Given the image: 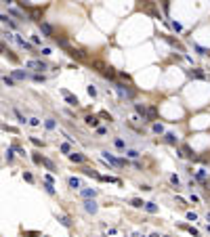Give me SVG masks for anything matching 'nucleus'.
Segmentation results:
<instances>
[{"instance_id":"f257e3e1","label":"nucleus","mask_w":210,"mask_h":237,"mask_svg":"<svg viewBox=\"0 0 210 237\" xmlns=\"http://www.w3.org/2000/svg\"><path fill=\"white\" fill-rule=\"evenodd\" d=\"M101 157H103V162H107V164H111V166H116V168H124V166H126V162H124V160H120V157L111 155L109 151H101Z\"/></svg>"},{"instance_id":"f03ea898","label":"nucleus","mask_w":210,"mask_h":237,"mask_svg":"<svg viewBox=\"0 0 210 237\" xmlns=\"http://www.w3.org/2000/svg\"><path fill=\"white\" fill-rule=\"evenodd\" d=\"M113 88H116V90L120 92V96H122V99H135V90L130 88V86H126V84L116 82V84H113Z\"/></svg>"},{"instance_id":"7ed1b4c3","label":"nucleus","mask_w":210,"mask_h":237,"mask_svg":"<svg viewBox=\"0 0 210 237\" xmlns=\"http://www.w3.org/2000/svg\"><path fill=\"white\" fill-rule=\"evenodd\" d=\"M25 67L34 69V72H44V69H48V65L44 63V61H38V59H30L28 63H25Z\"/></svg>"},{"instance_id":"20e7f679","label":"nucleus","mask_w":210,"mask_h":237,"mask_svg":"<svg viewBox=\"0 0 210 237\" xmlns=\"http://www.w3.org/2000/svg\"><path fill=\"white\" fill-rule=\"evenodd\" d=\"M61 94H63V99H65V103L67 105H72V107H78V105H80V101H78V96L76 94H72V92H69V90H61Z\"/></svg>"},{"instance_id":"39448f33","label":"nucleus","mask_w":210,"mask_h":237,"mask_svg":"<svg viewBox=\"0 0 210 237\" xmlns=\"http://www.w3.org/2000/svg\"><path fill=\"white\" fill-rule=\"evenodd\" d=\"M135 111H137L139 120L147 122V107H145V105H141V103H135Z\"/></svg>"},{"instance_id":"423d86ee","label":"nucleus","mask_w":210,"mask_h":237,"mask_svg":"<svg viewBox=\"0 0 210 237\" xmlns=\"http://www.w3.org/2000/svg\"><path fill=\"white\" fill-rule=\"evenodd\" d=\"M84 210L88 214H95L99 210V206H97V201H95V199H84Z\"/></svg>"},{"instance_id":"0eeeda50","label":"nucleus","mask_w":210,"mask_h":237,"mask_svg":"<svg viewBox=\"0 0 210 237\" xmlns=\"http://www.w3.org/2000/svg\"><path fill=\"white\" fill-rule=\"evenodd\" d=\"M40 32H42V36L50 38V36H52V25L46 23V21H40Z\"/></svg>"},{"instance_id":"6e6552de","label":"nucleus","mask_w":210,"mask_h":237,"mask_svg":"<svg viewBox=\"0 0 210 237\" xmlns=\"http://www.w3.org/2000/svg\"><path fill=\"white\" fill-rule=\"evenodd\" d=\"M84 122H86V126H90V128H99V118L97 116H90L88 113V116L84 118Z\"/></svg>"},{"instance_id":"1a4fd4ad","label":"nucleus","mask_w":210,"mask_h":237,"mask_svg":"<svg viewBox=\"0 0 210 237\" xmlns=\"http://www.w3.org/2000/svg\"><path fill=\"white\" fill-rule=\"evenodd\" d=\"M164 141L168 143V145H177L179 143V136L174 134V132H164Z\"/></svg>"},{"instance_id":"9d476101","label":"nucleus","mask_w":210,"mask_h":237,"mask_svg":"<svg viewBox=\"0 0 210 237\" xmlns=\"http://www.w3.org/2000/svg\"><path fill=\"white\" fill-rule=\"evenodd\" d=\"M82 197L84 199H95L97 197V189H82Z\"/></svg>"},{"instance_id":"9b49d317","label":"nucleus","mask_w":210,"mask_h":237,"mask_svg":"<svg viewBox=\"0 0 210 237\" xmlns=\"http://www.w3.org/2000/svg\"><path fill=\"white\" fill-rule=\"evenodd\" d=\"M181 155H183V157H189V160H193V151H191L189 145H183V147H181Z\"/></svg>"},{"instance_id":"f8f14e48","label":"nucleus","mask_w":210,"mask_h":237,"mask_svg":"<svg viewBox=\"0 0 210 237\" xmlns=\"http://www.w3.org/2000/svg\"><path fill=\"white\" fill-rule=\"evenodd\" d=\"M0 21H2V23H6L8 28H17V23H15V21H11V17H8V15H4V13H0Z\"/></svg>"},{"instance_id":"ddd939ff","label":"nucleus","mask_w":210,"mask_h":237,"mask_svg":"<svg viewBox=\"0 0 210 237\" xmlns=\"http://www.w3.org/2000/svg\"><path fill=\"white\" fill-rule=\"evenodd\" d=\"M69 160H72V162H76V164H82L84 160H86V157H84V153H72V155H69Z\"/></svg>"},{"instance_id":"4468645a","label":"nucleus","mask_w":210,"mask_h":237,"mask_svg":"<svg viewBox=\"0 0 210 237\" xmlns=\"http://www.w3.org/2000/svg\"><path fill=\"white\" fill-rule=\"evenodd\" d=\"M15 40H17V44H19V46H23V48H28V50H34V46L30 44V42H25L21 36H15Z\"/></svg>"},{"instance_id":"2eb2a0df","label":"nucleus","mask_w":210,"mask_h":237,"mask_svg":"<svg viewBox=\"0 0 210 237\" xmlns=\"http://www.w3.org/2000/svg\"><path fill=\"white\" fill-rule=\"evenodd\" d=\"M13 113H15V116H17V120H19V124H30V120H25V116H23V113L19 111V109H13Z\"/></svg>"},{"instance_id":"dca6fc26","label":"nucleus","mask_w":210,"mask_h":237,"mask_svg":"<svg viewBox=\"0 0 210 237\" xmlns=\"http://www.w3.org/2000/svg\"><path fill=\"white\" fill-rule=\"evenodd\" d=\"M59 151L65 153V155H72V145H69V143H61L59 145Z\"/></svg>"},{"instance_id":"f3484780","label":"nucleus","mask_w":210,"mask_h":237,"mask_svg":"<svg viewBox=\"0 0 210 237\" xmlns=\"http://www.w3.org/2000/svg\"><path fill=\"white\" fill-rule=\"evenodd\" d=\"M82 172L86 174V176H95V178H101V174H99L97 170H93V168H86V166L82 168Z\"/></svg>"},{"instance_id":"a211bd4d","label":"nucleus","mask_w":210,"mask_h":237,"mask_svg":"<svg viewBox=\"0 0 210 237\" xmlns=\"http://www.w3.org/2000/svg\"><path fill=\"white\" fill-rule=\"evenodd\" d=\"M67 185L72 187V189H78V187L82 185V183H80V178H76V176H69V178H67Z\"/></svg>"},{"instance_id":"6ab92c4d","label":"nucleus","mask_w":210,"mask_h":237,"mask_svg":"<svg viewBox=\"0 0 210 237\" xmlns=\"http://www.w3.org/2000/svg\"><path fill=\"white\" fill-rule=\"evenodd\" d=\"M145 212H149V214H155V212H158V206L153 204V201H145Z\"/></svg>"},{"instance_id":"aec40b11","label":"nucleus","mask_w":210,"mask_h":237,"mask_svg":"<svg viewBox=\"0 0 210 237\" xmlns=\"http://www.w3.org/2000/svg\"><path fill=\"white\" fill-rule=\"evenodd\" d=\"M151 120H158V111H155V107H147V122H151Z\"/></svg>"},{"instance_id":"412c9836","label":"nucleus","mask_w":210,"mask_h":237,"mask_svg":"<svg viewBox=\"0 0 210 237\" xmlns=\"http://www.w3.org/2000/svg\"><path fill=\"white\" fill-rule=\"evenodd\" d=\"M130 206H133V208H145V201L139 199V197H133V199H130Z\"/></svg>"},{"instance_id":"4be33fe9","label":"nucleus","mask_w":210,"mask_h":237,"mask_svg":"<svg viewBox=\"0 0 210 237\" xmlns=\"http://www.w3.org/2000/svg\"><path fill=\"white\" fill-rule=\"evenodd\" d=\"M189 76H191V78H195V80H204V78H206L202 72H200V69H191V72H189Z\"/></svg>"},{"instance_id":"5701e85b","label":"nucleus","mask_w":210,"mask_h":237,"mask_svg":"<svg viewBox=\"0 0 210 237\" xmlns=\"http://www.w3.org/2000/svg\"><path fill=\"white\" fill-rule=\"evenodd\" d=\"M69 55H72L74 59H82V57H84V52H82L80 48H69Z\"/></svg>"},{"instance_id":"b1692460","label":"nucleus","mask_w":210,"mask_h":237,"mask_svg":"<svg viewBox=\"0 0 210 237\" xmlns=\"http://www.w3.org/2000/svg\"><path fill=\"white\" fill-rule=\"evenodd\" d=\"M13 78H15V80H25V78H28V74L21 72V69H15V72H13Z\"/></svg>"},{"instance_id":"393cba45","label":"nucleus","mask_w":210,"mask_h":237,"mask_svg":"<svg viewBox=\"0 0 210 237\" xmlns=\"http://www.w3.org/2000/svg\"><path fill=\"white\" fill-rule=\"evenodd\" d=\"M195 178L198 181H202V183H206V178H208V172L202 168V170H198V174H195Z\"/></svg>"},{"instance_id":"a878e982","label":"nucleus","mask_w":210,"mask_h":237,"mask_svg":"<svg viewBox=\"0 0 210 237\" xmlns=\"http://www.w3.org/2000/svg\"><path fill=\"white\" fill-rule=\"evenodd\" d=\"M42 187H44V191L48 193V195H55V193H57V191H55V187H52V183H44Z\"/></svg>"},{"instance_id":"bb28decb","label":"nucleus","mask_w":210,"mask_h":237,"mask_svg":"<svg viewBox=\"0 0 210 237\" xmlns=\"http://www.w3.org/2000/svg\"><path fill=\"white\" fill-rule=\"evenodd\" d=\"M193 48H195V50H198L202 57H208V55H210V50H206L204 46H200V44H193Z\"/></svg>"},{"instance_id":"cd10ccee","label":"nucleus","mask_w":210,"mask_h":237,"mask_svg":"<svg viewBox=\"0 0 210 237\" xmlns=\"http://www.w3.org/2000/svg\"><path fill=\"white\" fill-rule=\"evenodd\" d=\"M124 153L130 157V160H137V157H139V151H137V149H126Z\"/></svg>"},{"instance_id":"c85d7f7f","label":"nucleus","mask_w":210,"mask_h":237,"mask_svg":"<svg viewBox=\"0 0 210 237\" xmlns=\"http://www.w3.org/2000/svg\"><path fill=\"white\" fill-rule=\"evenodd\" d=\"M153 132L155 134H164V126L160 124V122H155V124H153Z\"/></svg>"},{"instance_id":"c756f323","label":"nucleus","mask_w":210,"mask_h":237,"mask_svg":"<svg viewBox=\"0 0 210 237\" xmlns=\"http://www.w3.org/2000/svg\"><path fill=\"white\" fill-rule=\"evenodd\" d=\"M44 126H46L48 130H52V128H55V126H57V122H55V120H52V118H48V120H44Z\"/></svg>"},{"instance_id":"7c9ffc66","label":"nucleus","mask_w":210,"mask_h":237,"mask_svg":"<svg viewBox=\"0 0 210 237\" xmlns=\"http://www.w3.org/2000/svg\"><path fill=\"white\" fill-rule=\"evenodd\" d=\"M42 164H44V166H46V168H48L50 172H57V170H55V164H52L50 160H42Z\"/></svg>"},{"instance_id":"2f4dec72","label":"nucleus","mask_w":210,"mask_h":237,"mask_svg":"<svg viewBox=\"0 0 210 237\" xmlns=\"http://www.w3.org/2000/svg\"><path fill=\"white\" fill-rule=\"evenodd\" d=\"M30 141H32L34 145H36V147H44V141H40V138H36V136H32Z\"/></svg>"},{"instance_id":"473e14b6","label":"nucleus","mask_w":210,"mask_h":237,"mask_svg":"<svg viewBox=\"0 0 210 237\" xmlns=\"http://www.w3.org/2000/svg\"><path fill=\"white\" fill-rule=\"evenodd\" d=\"M59 220H61V225H63V227H72V220H69L67 216H61Z\"/></svg>"},{"instance_id":"72a5a7b5","label":"nucleus","mask_w":210,"mask_h":237,"mask_svg":"<svg viewBox=\"0 0 210 237\" xmlns=\"http://www.w3.org/2000/svg\"><path fill=\"white\" fill-rule=\"evenodd\" d=\"M170 183H172V185H181V181H179V176H177V174H170Z\"/></svg>"},{"instance_id":"f704fd0d","label":"nucleus","mask_w":210,"mask_h":237,"mask_svg":"<svg viewBox=\"0 0 210 237\" xmlns=\"http://www.w3.org/2000/svg\"><path fill=\"white\" fill-rule=\"evenodd\" d=\"M113 145H116L118 149H124L126 145H124V141H122V138H116V141H113Z\"/></svg>"},{"instance_id":"c9c22d12","label":"nucleus","mask_w":210,"mask_h":237,"mask_svg":"<svg viewBox=\"0 0 210 237\" xmlns=\"http://www.w3.org/2000/svg\"><path fill=\"white\" fill-rule=\"evenodd\" d=\"M185 229L191 233V235H193V237H200V233H198V229H193V227H185Z\"/></svg>"},{"instance_id":"e433bc0d","label":"nucleus","mask_w":210,"mask_h":237,"mask_svg":"<svg viewBox=\"0 0 210 237\" xmlns=\"http://www.w3.org/2000/svg\"><path fill=\"white\" fill-rule=\"evenodd\" d=\"M86 90H88V94H90V96H97V88H95L93 84H90V86H88V88H86Z\"/></svg>"},{"instance_id":"4c0bfd02","label":"nucleus","mask_w":210,"mask_h":237,"mask_svg":"<svg viewBox=\"0 0 210 237\" xmlns=\"http://www.w3.org/2000/svg\"><path fill=\"white\" fill-rule=\"evenodd\" d=\"M13 157H15L13 149H6V160H8V162H13Z\"/></svg>"},{"instance_id":"58836bf2","label":"nucleus","mask_w":210,"mask_h":237,"mask_svg":"<svg viewBox=\"0 0 210 237\" xmlns=\"http://www.w3.org/2000/svg\"><path fill=\"white\" fill-rule=\"evenodd\" d=\"M170 25H172V30H177V32H181V30H183V25H181V23H177V21H172Z\"/></svg>"},{"instance_id":"ea45409f","label":"nucleus","mask_w":210,"mask_h":237,"mask_svg":"<svg viewBox=\"0 0 210 237\" xmlns=\"http://www.w3.org/2000/svg\"><path fill=\"white\" fill-rule=\"evenodd\" d=\"M187 220H198V214L195 212H187Z\"/></svg>"},{"instance_id":"a19ab883","label":"nucleus","mask_w":210,"mask_h":237,"mask_svg":"<svg viewBox=\"0 0 210 237\" xmlns=\"http://www.w3.org/2000/svg\"><path fill=\"white\" fill-rule=\"evenodd\" d=\"M4 84H6V86H15V80H13V78H8V76H6V78H4Z\"/></svg>"},{"instance_id":"79ce46f5","label":"nucleus","mask_w":210,"mask_h":237,"mask_svg":"<svg viewBox=\"0 0 210 237\" xmlns=\"http://www.w3.org/2000/svg\"><path fill=\"white\" fill-rule=\"evenodd\" d=\"M23 178L28 181V183H32V181H34V176H32V172H23Z\"/></svg>"},{"instance_id":"37998d69","label":"nucleus","mask_w":210,"mask_h":237,"mask_svg":"<svg viewBox=\"0 0 210 237\" xmlns=\"http://www.w3.org/2000/svg\"><path fill=\"white\" fill-rule=\"evenodd\" d=\"M97 134H99V136H105V134H107V130H105L103 126H99V128H97Z\"/></svg>"},{"instance_id":"c03bdc74","label":"nucleus","mask_w":210,"mask_h":237,"mask_svg":"<svg viewBox=\"0 0 210 237\" xmlns=\"http://www.w3.org/2000/svg\"><path fill=\"white\" fill-rule=\"evenodd\" d=\"M32 42H34V44H38V46L42 44V40H40V36H32Z\"/></svg>"},{"instance_id":"a18cd8bd","label":"nucleus","mask_w":210,"mask_h":237,"mask_svg":"<svg viewBox=\"0 0 210 237\" xmlns=\"http://www.w3.org/2000/svg\"><path fill=\"white\" fill-rule=\"evenodd\" d=\"M103 76H107V78H113V72H111V67H109V69H103Z\"/></svg>"},{"instance_id":"49530a36","label":"nucleus","mask_w":210,"mask_h":237,"mask_svg":"<svg viewBox=\"0 0 210 237\" xmlns=\"http://www.w3.org/2000/svg\"><path fill=\"white\" fill-rule=\"evenodd\" d=\"M34 80H36V82H44V76H42V74H36V76H34Z\"/></svg>"},{"instance_id":"de8ad7c7","label":"nucleus","mask_w":210,"mask_h":237,"mask_svg":"<svg viewBox=\"0 0 210 237\" xmlns=\"http://www.w3.org/2000/svg\"><path fill=\"white\" fill-rule=\"evenodd\" d=\"M30 124H32V126H40V120H36V118H30Z\"/></svg>"},{"instance_id":"09e8293b","label":"nucleus","mask_w":210,"mask_h":237,"mask_svg":"<svg viewBox=\"0 0 210 237\" xmlns=\"http://www.w3.org/2000/svg\"><path fill=\"white\" fill-rule=\"evenodd\" d=\"M50 52H52V50H50L48 46H44V48H42V50H40V55H50Z\"/></svg>"},{"instance_id":"8fccbe9b","label":"nucleus","mask_w":210,"mask_h":237,"mask_svg":"<svg viewBox=\"0 0 210 237\" xmlns=\"http://www.w3.org/2000/svg\"><path fill=\"white\" fill-rule=\"evenodd\" d=\"M13 149H15V151H17V153H19V155H25V149H21V147H17V145H15Z\"/></svg>"},{"instance_id":"3c124183","label":"nucleus","mask_w":210,"mask_h":237,"mask_svg":"<svg viewBox=\"0 0 210 237\" xmlns=\"http://www.w3.org/2000/svg\"><path fill=\"white\" fill-rule=\"evenodd\" d=\"M34 162H36V164H42V157H40L38 153H34Z\"/></svg>"},{"instance_id":"603ef678","label":"nucleus","mask_w":210,"mask_h":237,"mask_svg":"<svg viewBox=\"0 0 210 237\" xmlns=\"http://www.w3.org/2000/svg\"><path fill=\"white\" fill-rule=\"evenodd\" d=\"M189 199H191V201H193V204H198V201H200V197L195 195V193H191V197H189Z\"/></svg>"},{"instance_id":"864d4df0","label":"nucleus","mask_w":210,"mask_h":237,"mask_svg":"<svg viewBox=\"0 0 210 237\" xmlns=\"http://www.w3.org/2000/svg\"><path fill=\"white\" fill-rule=\"evenodd\" d=\"M149 237H160V235H158V233H151V235H149Z\"/></svg>"},{"instance_id":"5fc2aeb1","label":"nucleus","mask_w":210,"mask_h":237,"mask_svg":"<svg viewBox=\"0 0 210 237\" xmlns=\"http://www.w3.org/2000/svg\"><path fill=\"white\" fill-rule=\"evenodd\" d=\"M206 218H208V220H210V212H208V214H206Z\"/></svg>"},{"instance_id":"6e6d98bb","label":"nucleus","mask_w":210,"mask_h":237,"mask_svg":"<svg viewBox=\"0 0 210 237\" xmlns=\"http://www.w3.org/2000/svg\"><path fill=\"white\" fill-rule=\"evenodd\" d=\"M206 229H208V233H210V225H208V227H206Z\"/></svg>"},{"instance_id":"4d7b16f0","label":"nucleus","mask_w":210,"mask_h":237,"mask_svg":"<svg viewBox=\"0 0 210 237\" xmlns=\"http://www.w3.org/2000/svg\"><path fill=\"white\" fill-rule=\"evenodd\" d=\"M164 237H170V235H164Z\"/></svg>"}]
</instances>
